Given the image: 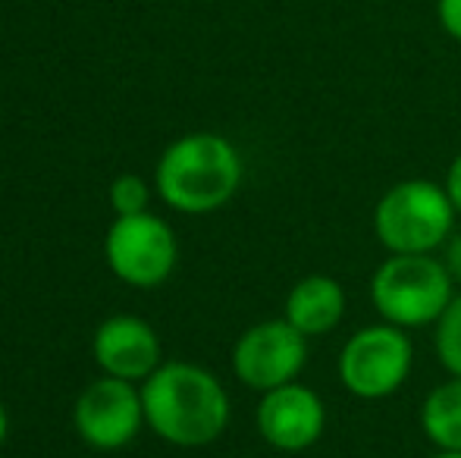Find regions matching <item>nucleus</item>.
I'll list each match as a JSON object with an SVG mask.
<instances>
[{
	"instance_id": "1",
	"label": "nucleus",
	"mask_w": 461,
	"mask_h": 458,
	"mask_svg": "<svg viewBox=\"0 0 461 458\" xmlns=\"http://www.w3.org/2000/svg\"><path fill=\"white\" fill-rule=\"evenodd\" d=\"M145 424L183 449L211 446L226 434L232 418L230 392L217 373L188 361H167L141 386Z\"/></svg>"
},
{
	"instance_id": "2",
	"label": "nucleus",
	"mask_w": 461,
	"mask_h": 458,
	"mask_svg": "<svg viewBox=\"0 0 461 458\" xmlns=\"http://www.w3.org/2000/svg\"><path fill=\"white\" fill-rule=\"evenodd\" d=\"M245 176L239 148L226 135L188 132L158 160V195L179 214H213L236 198Z\"/></svg>"
},
{
	"instance_id": "3",
	"label": "nucleus",
	"mask_w": 461,
	"mask_h": 458,
	"mask_svg": "<svg viewBox=\"0 0 461 458\" xmlns=\"http://www.w3.org/2000/svg\"><path fill=\"white\" fill-rule=\"evenodd\" d=\"M456 292L458 286L437 255H386L367 283L376 318L408 333L437 324Z\"/></svg>"
},
{
	"instance_id": "4",
	"label": "nucleus",
	"mask_w": 461,
	"mask_h": 458,
	"mask_svg": "<svg viewBox=\"0 0 461 458\" xmlns=\"http://www.w3.org/2000/svg\"><path fill=\"white\" fill-rule=\"evenodd\" d=\"M456 220L443 185L414 176L383 192L370 214V229L389 255H433L449 242Z\"/></svg>"
},
{
	"instance_id": "5",
	"label": "nucleus",
	"mask_w": 461,
	"mask_h": 458,
	"mask_svg": "<svg viewBox=\"0 0 461 458\" xmlns=\"http://www.w3.org/2000/svg\"><path fill=\"white\" fill-rule=\"evenodd\" d=\"M414 371L411 333L393 324H367L342 343L336 358V377L342 390L361 402L393 399Z\"/></svg>"
},
{
	"instance_id": "6",
	"label": "nucleus",
	"mask_w": 461,
	"mask_h": 458,
	"mask_svg": "<svg viewBox=\"0 0 461 458\" xmlns=\"http://www.w3.org/2000/svg\"><path fill=\"white\" fill-rule=\"evenodd\" d=\"M104 255L122 283L135 289H154L170 280L179 257V242L164 217L145 211V214L116 217L110 223Z\"/></svg>"
},
{
	"instance_id": "7",
	"label": "nucleus",
	"mask_w": 461,
	"mask_h": 458,
	"mask_svg": "<svg viewBox=\"0 0 461 458\" xmlns=\"http://www.w3.org/2000/svg\"><path fill=\"white\" fill-rule=\"evenodd\" d=\"M308 364V339L285 318H270L249 327L232 346V373L255 392L295 383Z\"/></svg>"
},
{
	"instance_id": "8",
	"label": "nucleus",
	"mask_w": 461,
	"mask_h": 458,
	"mask_svg": "<svg viewBox=\"0 0 461 458\" xmlns=\"http://www.w3.org/2000/svg\"><path fill=\"white\" fill-rule=\"evenodd\" d=\"M258 434L276 453H308L327 434V402L308 383H285L261 392L255 411Z\"/></svg>"
},
{
	"instance_id": "9",
	"label": "nucleus",
	"mask_w": 461,
	"mask_h": 458,
	"mask_svg": "<svg viewBox=\"0 0 461 458\" xmlns=\"http://www.w3.org/2000/svg\"><path fill=\"white\" fill-rule=\"evenodd\" d=\"M73 421L79 436L92 449H120L139 436L145 424V405L141 390H135L132 380L101 377L86 386L73 411Z\"/></svg>"
},
{
	"instance_id": "10",
	"label": "nucleus",
	"mask_w": 461,
	"mask_h": 458,
	"mask_svg": "<svg viewBox=\"0 0 461 458\" xmlns=\"http://www.w3.org/2000/svg\"><path fill=\"white\" fill-rule=\"evenodd\" d=\"M95 361L107 377L148 380L160 367V339L154 327L132 314L104 320L95 333Z\"/></svg>"
},
{
	"instance_id": "11",
	"label": "nucleus",
	"mask_w": 461,
	"mask_h": 458,
	"mask_svg": "<svg viewBox=\"0 0 461 458\" xmlns=\"http://www.w3.org/2000/svg\"><path fill=\"white\" fill-rule=\"evenodd\" d=\"M348 311V295L336 276L308 274L289 289L283 301V318L302 333L304 339L330 337L342 324Z\"/></svg>"
},
{
	"instance_id": "12",
	"label": "nucleus",
	"mask_w": 461,
	"mask_h": 458,
	"mask_svg": "<svg viewBox=\"0 0 461 458\" xmlns=\"http://www.w3.org/2000/svg\"><path fill=\"white\" fill-rule=\"evenodd\" d=\"M424 440L439 453H461V377L437 383L418 411Z\"/></svg>"
},
{
	"instance_id": "13",
	"label": "nucleus",
	"mask_w": 461,
	"mask_h": 458,
	"mask_svg": "<svg viewBox=\"0 0 461 458\" xmlns=\"http://www.w3.org/2000/svg\"><path fill=\"white\" fill-rule=\"evenodd\" d=\"M433 352L449 377H461V289L433 324Z\"/></svg>"
},
{
	"instance_id": "14",
	"label": "nucleus",
	"mask_w": 461,
	"mask_h": 458,
	"mask_svg": "<svg viewBox=\"0 0 461 458\" xmlns=\"http://www.w3.org/2000/svg\"><path fill=\"white\" fill-rule=\"evenodd\" d=\"M148 198H151V192H148L145 179L135 176V173H122V176L113 179V185H110V204H113L116 217L145 214Z\"/></svg>"
},
{
	"instance_id": "15",
	"label": "nucleus",
	"mask_w": 461,
	"mask_h": 458,
	"mask_svg": "<svg viewBox=\"0 0 461 458\" xmlns=\"http://www.w3.org/2000/svg\"><path fill=\"white\" fill-rule=\"evenodd\" d=\"M437 19L439 29L461 44V0H437Z\"/></svg>"
},
{
	"instance_id": "16",
	"label": "nucleus",
	"mask_w": 461,
	"mask_h": 458,
	"mask_svg": "<svg viewBox=\"0 0 461 458\" xmlns=\"http://www.w3.org/2000/svg\"><path fill=\"white\" fill-rule=\"evenodd\" d=\"M443 189H446V195H449V202H452V208H456V214L461 217V151L449 160V166H446Z\"/></svg>"
},
{
	"instance_id": "17",
	"label": "nucleus",
	"mask_w": 461,
	"mask_h": 458,
	"mask_svg": "<svg viewBox=\"0 0 461 458\" xmlns=\"http://www.w3.org/2000/svg\"><path fill=\"white\" fill-rule=\"evenodd\" d=\"M443 264H446V270H449L452 283L461 289V229L452 232L449 242L443 245Z\"/></svg>"
},
{
	"instance_id": "18",
	"label": "nucleus",
	"mask_w": 461,
	"mask_h": 458,
	"mask_svg": "<svg viewBox=\"0 0 461 458\" xmlns=\"http://www.w3.org/2000/svg\"><path fill=\"white\" fill-rule=\"evenodd\" d=\"M6 430H10V418H6V409L0 405V446H4V440H6Z\"/></svg>"
},
{
	"instance_id": "19",
	"label": "nucleus",
	"mask_w": 461,
	"mask_h": 458,
	"mask_svg": "<svg viewBox=\"0 0 461 458\" xmlns=\"http://www.w3.org/2000/svg\"><path fill=\"white\" fill-rule=\"evenodd\" d=\"M430 458H461V453H439V449H437Z\"/></svg>"
}]
</instances>
